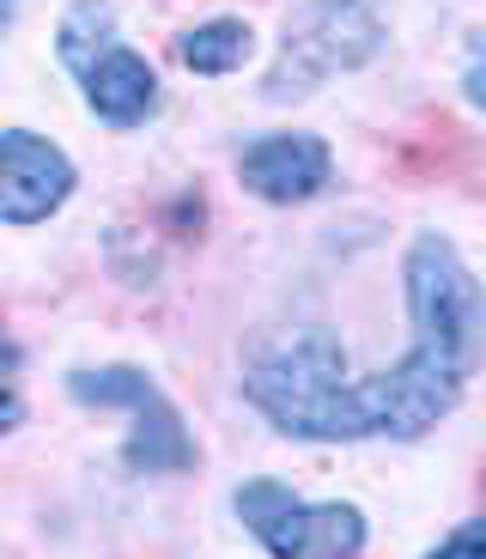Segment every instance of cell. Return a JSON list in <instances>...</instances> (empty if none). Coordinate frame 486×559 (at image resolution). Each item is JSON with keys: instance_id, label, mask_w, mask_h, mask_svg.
Masks as SVG:
<instances>
[{"instance_id": "11", "label": "cell", "mask_w": 486, "mask_h": 559, "mask_svg": "<svg viewBox=\"0 0 486 559\" xmlns=\"http://www.w3.org/2000/svg\"><path fill=\"white\" fill-rule=\"evenodd\" d=\"M469 98L486 110V68H474V73H469Z\"/></svg>"}, {"instance_id": "1", "label": "cell", "mask_w": 486, "mask_h": 559, "mask_svg": "<svg viewBox=\"0 0 486 559\" xmlns=\"http://www.w3.org/2000/svg\"><path fill=\"white\" fill-rule=\"evenodd\" d=\"M414 353L377 378H353V438H419L457 407L486 353V298L450 238L407 250Z\"/></svg>"}, {"instance_id": "4", "label": "cell", "mask_w": 486, "mask_h": 559, "mask_svg": "<svg viewBox=\"0 0 486 559\" xmlns=\"http://www.w3.org/2000/svg\"><path fill=\"white\" fill-rule=\"evenodd\" d=\"M237 511L268 542L274 559H359L365 554V518L353 504H298L286 487L256 480L237 492Z\"/></svg>"}, {"instance_id": "7", "label": "cell", "mask_w": 486, "mask_h": 559, "mask_svg": "<svg viewBox=\"0 0 486 559\" xmlns=\"http://www.w3.org/2000/svg\"><path fill=\"white\" fill-rule=\"evenodd\" d=\"M237 177L262 201H310L329 182V146L317 134H268L237 158Z\"/></svg>"}, {"instance_id": "3", "label": "cell", "mask_w": 486, "mask_h": 559, "mask_svg": "<svg viewBox=\"0 0 486 559\" xmlns=\"http://www.w3.org/2000/svg\"><path fill=\"white\" fill-rule=\"evenodd\" d=\"M377 43H383V25L365 13L359 0H310L305 13L286 25L280 61L268 73V98H305L322 80L371 61Z\"/></svg>"}, {"instance_id": "13", "label": "cell", "mask_w": 486, "mask_h": 559, "mask_svg": "<svg viewBox=\"0 0 486 559\" xmlns=\"http://www.w3.org/2000/svg\"><path fill=\"white\" fill-rule=\"evenodd\" d=\"M13 419H19V402H13V395H7V390H0V432H7Z\"/></svg>"}, {"instance_id": "5", "label": "cell", "mask_w": 486, "mask_h": 559, "mask_svg": "<svg viewBox=\"0 0 486 559\" xmlns=\"http://www.w3.org/2000/svg\"><path fill=\"white\" fill-rule=\"evenodd\" d=\"M73 395L97 407H134L140 426L128 438V462L158 475V468H182L194 456L189 438H182V419L165 395L146 383V371H128V365H110V371H73Z\"/></svg>"}, {"instance_id": "10", "label": "cell", "mask_w": 486, "mask_h": 559, "mask_svg": "<svg viewBox=\"0 0 486 559\" xmlns=\"http://www.w3.org/2000/svg\"><path fill=\"white\" fill-rule=\"evenodd\" d=\"M426 559H486V518H474V523H462L457 535H450L438 554H426Z\"/></svg>"}, {"instance_id": "12", "label": "cell", "mask_w": 486, "mask_h": 559, "mask_svg": "<svg viewBox=\"0 0 486 559\" xmlns=\"http://www.w3.org/2000/svg\"><path fill=\"white\" fill-rule=\"evenodd\" d=\"M13 365H19V353H13V341L0 335V383H7V371H13Z\"/></svg>"}, {"instance_id": "6", "label": "cell", "mask_w": 486, "mask_h": 559, "mask_svg": "<svg viewBox=\"0 0 486 559\" xmlns=\"http://www.w3.org/2000/svg\"><path fill=\"white\" fill-rule=\"evenodd\" d=\"M73 189V165L61 146H49L43 134H0V219L13 225H37L68 201Z\"/></svg>"}, {"instance_id": "14", "label": "cell", "mask_w": 486, "mask_h": 559, "mask_svg": "<svg viewBox=\"0 0 486 559\" xmlns=\"http://www.w3.org/2000/svg\"><path fill=\"white\" fill-rule=\"evenodd\" d=\"M13 7H19V0H0V31H7V19H13Z\"/></svg>"}, {"instance_id": "8", "label": "cell", "mask_w": 486, "mask_h": 559, "mask_svg": "<svg viewBox=\"0 0 486 559\" xmlns=\"http://www.w3.org/2000/svg\"><path fill=\"white\" fill-rule=\"evenodd\" d=\"M85 98H92V110L104 116V122L134 128V122H146L153 104H158V73L146 68L134 49H104V56L92 61V73H85Z\"/></svg>"}, {"instance_id": "2", "label": "cell", "mask_w": 486, "mask_h": 559, "mask_svg": "<svg viewBox=\"0 0 486 559\" xmlns=\"http://www.w3.org/2000/svg\"><path fill=\"white\" fill-rule=\"evenodd\" d=\"M244 390L292 438H353V365L329 335L268 347L250 365Z\"/></svg>"}, {"instance_id": "9", "label": "cell", "mask_w": 486, "mask_h": 559, "mask_svg": "<svg viewBox=\"0 0 486 559\" xmlns=\"http://www.w3.org/2000/svg\"><path fill=\"white\" fill-rule=\"evenodd\" d=\"M177 56H182V68H194V73H232V68L250 61V25H237V19L194 25V31H182Z\"/></svg>"}]
</instances>
